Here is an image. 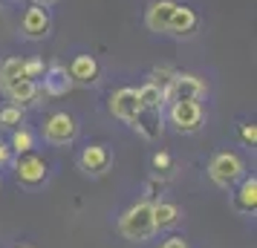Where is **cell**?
I'll return each instance as SVG.
<instances>
[{
  "mask_svg": "<svg viewBox=\"0 0 257 248\" xmlns=\"http://www.w3.org/2000/svg\"><path fill=\"white\" fill-rule=\"evenodd\" d=\"M118 234L130 239V242H148L153 234H156V225H153V202L142 199L136 205H130L127 211L118 216Z\"/></svg>",
  "mask_w": 257,
  "mask_h": 248,
  "instance_id": "obj_1",
  "label": "cell"
},
{
  "mask_svg": "<svg viewBox=\"0 0 257 248\" xmlns=\"http://www.w3.org/2000/svg\"><path fill=\"white\" fill-rule=\"evenodd\" d=\"M245 176V162L237 150H217L208 162V179L220 190H234Z\"/></svg>",
  "mask_w": 257,
  "mask_h": 248,
  "instance_id": "obj_2",
  "label": "cell"
},
{
  "mask_svg": "<svg viewBox=\"0 0 257 248\" xmlns=\"http://www.w3.org/2000/svg\"><path fill=\"white\" fill-rule=\"evenodd\" d=\"M168 121L176 133H197L205 124V110L199 101H171L168 104Z\"/></svg>",
  "mask_w": 257,
  "mask_h": 248,
  "instance_id": "obj_3",
  "label": "cell"
},
{
  "mask_svg": "<svg viewBox=\"0 0 257 248\" xmlns=\"http://www.w3.org/2000/svg\"><path fill=\"white\" fill-rule=\"evenodd\" d=\"M44 139L49 144H55V147L72 144L78 139V121H75V116L67 113V110H58V113L47 116V121H44Z\"/></svg>",
  "mask_w": 257,
  "mask_h": 248,
  "instance_id": "obj_4",
  "label": "cell"
},
{
  "mask_svg": "<svg viewBox=\"0 0 257 248\" xmlns=\"http://www.w3.org/2000/svg\"><path fill=\"white\" fill-rule=\"evenodd\" d=\"M49 176V165L38 153H21L15 159V179L24 188H41Z\"/></svg>",
  "mask_w": 257,
  "mask_h": 248,
  "instance_id": "obj_5",
  "label": "cell"
},
{
  "mask_svg": "<svg viewBox=\"0 0 257 248\" xmlns=\"http://www.w3.org/2000/svg\"><path fill=\"white\" fill-rule=\"evenodd\" d=\"M205 93H208V87H205V81L199 75H194V72H176L171 90L165 93V104H171V101H199Z\"/></svg>",
  "mask_w": 257,
  "mask_h": 248,
  "instance_id": "obj_6",
  "label": "cell"
},
{
  "mask_svg": "<svg viewBox=\"0 0 257 248\" xmlns=\"http://www.w3.org/2000/svg\"><path fill=\"white\" fill-rule=\"evenodd\" d=\"M52 29V15H49V6H41V3H32L29 9L21 18V32H24L26 41H44Z\"/></svg>",
  "mask_w": 257,
  "mask_h": 248,
  "instance_id": "obj_7",
  "label": "cell"
},
{
  "mask_svg": "<svg viewBox=\"0 0 257 248\" xmlns=\"http://www.w3.org/2000/svg\"><path fill=\"white\" fill-rule=\"evenodd\" d=\"M110 116L118 118V121H124V124H133V118L142 113V104H139V95L133 87H121L116 93H110Z\"/></svg>",
  "mask_w": 257,
  "mask_h": 248,
  "instance_id": "obj_8",
  "label": "cell"
},
{
  "mask_svg": "<svg viewBox=\"0 0 257 248\" xmlns=\"http://www.w3.org/2000/svg\"><path fill=\"white\" fill-rule=\"evenodd\" d=\"M113 165V150L107 144H87L78 156V167L90 176H104Z\"/></svg>",
  "mask_w": 257,
  "mask_h": 248,
  "instance_id": "obj_9",
  "label": "cell"
},
{
  "mask_svg": "<svg viewBox=\"0 0 257 248\" xmlns=\"http://www.w3.org/2000/svg\"><path fill=\"white\" fill-rule=\"evenodd\" d=\"M41 95H49V98H61V95H67L72 90V81H70V72L64 64H49L44 75H41Z\"/></svg>",
  "mask_w": 257,
  "mask_h": 248,
  "instance_id": "obj_10",
  "label": "cell"
},
{
  "mask_svg": "<svg viewBox=\"0 0 257 248\" xmlns=\"http://www.w3.org/2000/svg\"><path fill=\"white\" fill-rule=\"evenodd\" d=\"M67 72H70L72 87H93L101 78V67L93 55H75V58L67 64Z\"/></svg>",
  "mask_w": 257,
  "mask_h": 248,
  "instance_id": "obj_11",
  "label": "cell"
},
{
  "mask_svg": "<svg viewBox=\"0 0 257 248\" xmlns=\"http://www.w3.org/2000/svg\"><path fill=\"white\" fill-rule=\"evenodd\" d=\"M3 95H6L15 107H32V104H38V98H41V87H38V81H32V78L18 75L15 81H9L3 87Z\"/></svg>",
  "mask_w": 257,
  "mask_h": 248,
  "instance_id": "obj_12",
  "label": "cell"
},
{
  "mask_svg": "<svg viewBox=\"0 0 257 248\" xmlns=\"http://www.w3.org/2000/svg\"><path fill=\"white\" fill-rule=\"evenodd\" d=\"M176 9V0H153L145 12V26L156 32V35H168V24H171V15Z\"/></svg>",
  "mask_w": 257,
  "mask_h": 248,
  "instance_id": "obj_13",
  "label": "cell"
},
{
  "mask_svg": "<svg viewBox=\"0 0 257 248\" xmlns=\"http://www.w3.org/2000/svg\"><path fill=\"white\" fill-rule=\"evenodd\" d=\"M199 26V15L185 6V3H176L174 15H171V24H168V35H176V38H191L197 32Z\"/></svg>",
  "mask_w": 257,
  "mask_h": 248,
  "instance_id": "obj_14",
  "label": "cell"
},
{
  "mask_svg": "<svg viewBox=\"0 0 257 248\" xmlns=\"http://www.w3.org/2000/svg\"><path fill=\"white\" fill-rule=\"evenodd\" d=\"M231 205L237 213H245L251 216L257 211V176H243L240 185L234 188V196H231Z\"/></svg>",
  "mask_w": 257,
  "mask_h": 248,
  "instance_id": "obj_15",
  "label": "cell"
},
{
  "mask_svg": "<svg viewBox=\"0 0 257 248\" xmlns=\"http://www.w3.org/2000/svg\"><path fill=\"white\" fill-rule=\"evenodd\" d=\"M133 130L139 133L142 139H159V133H162V113H153V110H142L139 116L133 118V124H130Z\"/></svg>",
  "mask_w": 257,
  "mask_h": 248,
  "instance_id": "obj_16",
  "label": "cell"
},
{
  "mask_svg": "<svg viewBox=\"0 0 257 248\" xmlns=\"http://www.w3.org/2000/svg\"><path fill=\"white\" fill-rule=\"evenodd\" d=\"M179 216H182L179 205H174V202H168V199H156L153 202V225H156V231L174 228V225L179 222Z\"/></svg>",
  "mask_w": 257,
  "mask_h": 248,
  "instance_id": "obj_17",
  "label": "cell"
},
{
  "mask_svg": "<svg viewBox=\"0 0 257 248\" xmlns=\"http://www.w3.org/2000/svg\"><path fill=\"white\" fill-rule=\"evenodd\" d=\"M136 95H139V104H142V110H153V113H162V107H165V95H162V90L156 87V84H151V81H145L136 90Z\"/></svg>",
  "mask_w": 257,
  "mask_h": 248,
  "instance_id": "obj_18",
  "label": "cell"
},
{
  "mask_svg": "<svg viewBox=\"0 0 257 248\" xmlns=\"http://www.w3.org/2000/svg\"><path fill=\"white\" fill-rule=\"evenodd\" d=\"M9 147H12V153H32V147H35V133L29 130V127H15L12 139H9Z\"/></svg>",
  "mask_w": 257,
  "mask_h": 248,
  "instance_id": "obj_19",
  "label": "cell"
},
{
  "mask_svg": "<svg viewBox=\"0 0 257 248\" xmlns=\"http://www.w3.org/2000/svg\"><path fill=\"white\" fill-rule=\"evenodd\" d=\"M21 67H24V58H15V55H9V58L0 61V90L21 75Z\"/></svg>",
  "mask_w": 257,
  "mask_h": 248,
  "instance_id": "obj_20",
  "label": "cell"
},
{
  "mask_svg": "<svg viewBox=\"0 0 257 248\" xmlns=\"http://www.w3.org/2000/svg\"><path fill=\"white\" fill-rule=\"evenodd\" d=\"M24 124V107H15V104H6L0 107V127H21Z\"/></svg>",
  "mask_w": 257,
  "mask_h": 248,
  "instance_id": "obj_21",
  "label": "cell"
},
{
  "mask_svg": "<svg viewBox=\"0 0 257 248\" xmlns=\"http://www.w3.org/2000/svg\"><path fill=\"white\" fill-rule=\"evenodd\" d=\"M174 75H176V70H171V67H156V70L151 72V84H156L165 95L171 90V84H174Z\"/></svg>",
  "mask_w": 257,
  "mask_h": 248,
  "instance_id": "obj_22",
  "label": "cell"
},
{
  "mask_svg": "<svg viewBox=\"0 0 257 248\" xmlns=\"http://www.w3.org/2000/svg\"><path fill=\"white\" fill-rule=\"evenodd\" d=\"M44 70H47V64L41 58H26L24 67H21V75H24V78H32V81H41Z\"/></svg>",
  "mask_w": 257,
  "mask_h": 248,
  "instance_id": "obj_23",
  "label": "cell"
},
{
  "mask_svg": "<svg viewBox=\"0 0 257 248\" xmlns=\"http://www.w3.org/2000/svg\"><path fill=\"white\" fill-rule=\"evenodd\" d=\"M151 165L156 173H171L174 170V159H171V153H165V150H159V153L151 156Z\"/></svg>",
  "mask_w": 257,
  "mask_h": 248,
  "instance_id": "obj_24",
  "label": "cell"
},
{
  "mask_svg": "<svg viewBox=\"0 0 257 248\" xmlns=\"http://www.w3.org/2000/svg\"><path fill=\"white\" fill-rule=\"evenodd\" d=\"M240 139L245 144H254L257 142V127L254 124H240Z\"/></svg>",
  "mask_w": 257,
  "mask_h": 248,
  "instance_id": "obj_25",
  "label": "cell"
},
{
  "mask_svg": "<svg viewBox=\"0 0 257 248\" xmlns=\"http://www.w3.org/2000/svg\"><path fill=\"white\" fill-rule=\"evenodd\" d=\"M159 248H188V239L185 236H168Z\"/></svg>",
  "mask_w": 257,
  "mask_h": 248,
  "instance_id": "obj_26",
  "label": "cell"
},
{
  "mask_svg": "<svg viewBox=\"0 0 257 248\" xmlns=\"http://www.w3.org/2000/svg\"><path fill=\"white\" fill-rule=\"evenodd\" d=\"M9 162H12V147H9V142H0V167Z\"/></svg>",
  "mask_w": 257,
  "mask_h": 248,
  "instance_id": "obj_27",
  "label": "cell"
},
{
  "mask_svg": "<svg viewBox=\"0 0 257 248\" xmlns=\"http://www.w3.org/2000/svg\"><path fill=\"white\" fill-rule=\"evenodd\" d=\"M35 3H41V6H52V3H58V0H35Z\"/></svg>",
  "mask_w": 257,
  "mask_h": 248,
  "instance_id": "obj_28",
  "label": "cell"
},
{
  "mask_svg": "<svg viewBox=\"0 0 257 248\" xmlns=\"http://www.w3.org/2000/svg\"><path fill=\"white\" fill-rule=\"evenodd\" d=\"M12 3H26V0H12Z\"/></svg>",
  "mask_w": 257,
  "mask_h": 248,
  "instance_id": "obj_29",
  "label": "cell"
},
{
  "mask_svg": "<svg viewBox=\"0 0 257 248\" xmlns=\"http://www.w3.org/2000/svg\"><path fill=\"white\" fill-rule=\"evenodd\" d=\"M18 248H29V245H18Z\"/></svg>",
  "mask_w": 257,
  "mask_h": 248,
  "instance_id": "obj_30",
  "label": "cell"
}]
</instances>
